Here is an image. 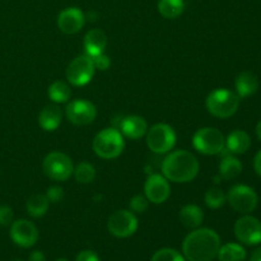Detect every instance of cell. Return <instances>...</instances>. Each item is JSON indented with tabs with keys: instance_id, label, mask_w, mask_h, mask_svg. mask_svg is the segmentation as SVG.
<instances>
[{
	"instance_id": "cell-9",
	"label": "cell",
	"mask_w": 261,
	"mask_h": 261,
	"mask_svg": "<svg viewBox=\"0 0 261 261\" xmlns=\"http://www.w3.org/2000/svg\"><path fill=\"white\" fill-rule=\"evenodd\" d=\"M227 201L232 209L241 214H249L254 212L257 206V195L250 186L234 185L229 189Z\"/></svg>"
},
{
	"instance_id": "cell-21",
	"label": "cell",
	"mask_w": 261,
	"mask_h": 261,
	"mask_svg": "<svg viewBox=\"0 0 261 261\" xmlns=\"http://www.w3.org/2000/svg\"><path fill=\"white\" fill-rule=\"evenodd\" d=\"M234 86H236L237 96L240 98H245V97L251 96V94H254L257 91L259 82H257L255 74L250 73V71H244V73H241L236 78Z\"/></svg>"
},
{
	"instance_id": "cell-10",
	"label": "cell",
	"mask_w": 261,
	"mask_h": 261,
	"mask_svg": "<svg viewBox=\"0 0 261 261\" xmlns=\"http://www.w3.org/2000/svg\"><path fill=\"white\" fill-rule=\"evenodd\" d=\"M107 229L110 233L119 239H126L134 234L138 229V219L130 211H116L107 221Z\"/></svg>"
},
{
	"instance_id": "cell-28",
	"label": "cell",
	"mask_w": 261,
	"mask_h": 261,
	"mask_svg": "<svg viewBox=\"0 0 261 261\" xmlns=\"http://www.w3.org/2000/svg\"><path fill=\"white\" fill-rule=\"evenodd\" d=\"M227 200V195L221 190L219 188H211L206 190L205 195H204V201H205L206 206L211 209H218L224 205Z\"/></svg>"
},
{
	"instance_id": "cell-18",
	"label": "cell",
	"mask_w": 261,
	"mask_h": 261,
	"mask_svg": "<svg viewBox=\"0 0 261 261\" xmlns=\"http://www.w3.org/2000/svg\"><path fill=\"white\" fill-rule=\"evenodd\" d=\"M61 110L56 105H48L38 115V124L46 132H54L61 124Z\"/></svg>"
},
{
	"instance_id": "cell-20",
	"label": "cell",
	"mask_w": 261,
	"mask_h": 261,
	"mask_svg": "<svg viewBox=\"0 0 261 261\" xmlns=\"http://www.w3.org/2000/svg\"><path fill=\"white\" fill-rule=\"evenodd\" d=\"M251 139L249 134L242 130H234L226 139V148L232 154H244L250 149Z\"/></svg>"
},
{
	"instance_id": "cell-19",
	"label": "cell",
	"mask_w": 261,
	"mask_h": 261,
	"mask_svg": "<svg viewBox=\"0 0 261 261\" xmlns=\"http://www.w3.org/2000/svg\"><path fill=\"white\" fill-rule=\"evenodd\" d=\"M221 153H223V158L219 163V176H221V178L233 180V178L239 177L242 172V163L240 162V160L233 157L229 150L228 153H224L223 150Z\"/></svg>"
},
{
	"instance_id": "cell-8",
	"label": "cell",
	"mask_w": 261,
	"mask_h": 261,
	"mask_svg": "<svg viewBox=\"0 0 261 261\" xmlns=\"http://www.w3.org/2000/svg\"><path fill=\"white\" fill-rule=\"evenodd\" d=\"M94 64L87 54L76 56L66 69V79L74 87H83L92 81L94 75Z\"/></svg>"
},
{
	"instance_id": "cell-24",
	"label": "cell",
	"mask_w": 261,
	"mask_h": 261,
	"mask_svg": "<svg viewBox=\"0 0 261 261\" xmlns=\"http://www.w3.org/2000/svg\"><path fill=\"white\" fill-rule=\"evenodd\" d=\"M158 12L166 19H175L180 17L185 9L184 0H160L158 2Z\"/></svg>"
},
{
	"instance_id": "cell-34",
	"label": "cell",
	"mask_w": 261,
	"mask_h": 261,
	"mask_svg": "<svg viewBox=\"0 0 261 261\" xmlns=\"http://www.w3.org/2000/svg\"><path fill=\"white\" fill-rule=\"evenodd\" d=\"M75 261H101V260H99L98 255H97L96 252L91 251V250H84V251L79 252Z\"/></svg>"
},
{
	"instance_id": "cell-16",
	"label": "cell",
	"mask_w": 261,
	"mask_h": 261,
	"mask_svg": "<svg viewBox=\"0 0 261 261\" xmlns=\"http://www.w3.org/2000/svg\"><path fill=\"white\" fill-rule=\"evenodd\" d=\"M117 130H120V133L129 139L137 140L147 134L148 124L144 117L132 115V116L122 117Z\"/></svg>"
},
{
	"instance_id": "cell-12",
	"label": "cell",
	"mask_w": 261,
	"mask_h": 261,
	"mask_svg": "<svg viewBox=\"0 0 261 261\" xmlns=\"http://www.w3.org/2000/svg\"><path fill=\"white\" fill-rule=\"evenodd\" d=\"M65 115L71 124L84 126L94 121L97 116V110L92 102L86 101V99H74L69 102L66 106Z\"/></svg>"
},
{
	"instance_id": "cell-26",
	"label": "cell",
	"mask_w": 261,
	"mask_h": 261,
	"mask_svg": "<svg viewBox=\"0 0 261 261\" xmlns=\"http://www.w3.org/2000/svg\"><path fill=\"white\" fill-rule=\"evenodd\" d=\"M70 88L68 84L63 81H56L48 87V97L55 103H64L70 98Z\"/></svg>"
},
{
	"instance_id": "cell-5",
	"label": "cell",
	"mask_w": 261,
	"mask_h": 261,
	"mask_svg": "<svg viewBox=\"0 0 261 261\" xmlns=\"http://www.w3.org/2000/svg\"><path fill=\"white\" fill-rule=\"evenodd\" d=\"M193 145L203 154L214 155L219 154L226 148V139L216 127H203L194 134Z\"/></svg>"
},
{
	"instance_id": "cell-14",
	"label": "cell",
	"mask_w": 261,
	"mask_h": 261,
	"mask_svg": "<svg viewBox=\"0 0 261 261\" xmlns=\"http://www.w3.org/2000/svg\"><path fill=\"white\" fill-rule=\"evenodd\" d=\"M171 188L168 180L160 173L148 176L144 184V195L153 204H162L170 198Z\"/></svg>"
},
{
	"instance_id": "cell-30",
	"label": "cell",
	"mask_w": 261,
	"mask_h": 261,
	"mask_svg": "<svg viewBox=\"0 0 261 261\" xmlns=\"http://www.w3.org/2000/svg\"><path fill=\"white\" fill-rule=\"evenodd\" d=\"M148 205H149V200L147 199V196L140 195V194L133 196L129 201V206L133 213H144L148 209Z\"/></svg>"
},
{
	"instance_id": "cell-13",
	"label": "cell",
	"mask_w": 261,
	"mask_h": 261,
	"mask_svg": "<svg viewBox=\"0 0 261 261\" xmlns=\"http://www.w3.org/2000/svg\"><path fill=\"white\" fill-rule=\"evenodd\" d=\"M10 239L20 247H32L38 241V229L27 219H18L10 226Z\"/></svg>"
},
{
	"instance_id": "cell-29",
	"label": "cell",
	"mask_w": 261,
	"mask_h": 261,
	"mask_svg": "<svg viewBox=\"0 0 261 261\" xmlns=\"http://www.w3.org/2000/svg\"><path fill=\"white\" fill-rule=\"evenodd\" d=\"M150 261H185L182 255L175 249H161L152 256Z\"/></svg>"
},
{
	"instance_id": "cell-17",
	"label": "cell",
	"mask_w": 261,
	"mask_h": 261,
	"mask_svg": "<svg viewBox=\"0 0 261 261\" xmlns=\"http://www.w3.org/2000/svg\"><path fill=\"white\" fill-rule=\"evenodd\" d=\"M106 46L107 37L103 31L94 28V30L87 32L86 37H84V50H86L87 55L91 58L99 55V54L105 53Z\"/></svg>"
},
{
	"instance_id": "cell-1",
	"label": "cell",
	"mask_w": 261,
	"mask_h": 261,
	"mask_svg": "<svg viewBox=\"0 0 261 261\" xmlns=\"http://www.w3.org/2000/svg\"><path fill=\"white\" fill-rule=\"evenodd\" d=\"M221 247L218 233L211 228H196L182 242L184 257L188 261H212Z\"/></svg>"
},
{
	"instance_id": "cell-31",
	"label": "cell",
	"mask_w": 261,
	"mask_h": 261,
	"mask_svg": "<svg viewBox=\"0 0 261 261\" xmlns=\"http://www.w3.org/2000/svg\"><path fill=\"white\" fill-rule=\"evenodd\" d=\"M13 211L10 206L0 205V227H7L13 223Z\"/></svg>"
},
{
	"instance_id": "cell-11",
	"label": "cell",
	"mask_w": 261,
	"mask_h": 261,
	"mask_svg": "<svg viewBox=\"0 0 261 261\" xmlns=\"http://www.w3.org/2000/svg\"><path fill=\"white\" fill-rule=\"evenodd\" d=\"M234 234L244 245H257L261 242V222L251 216H244L234 223Z\"/></svg>"
},
{
	"instance_id": "cell-15",
	"label": "cell",
	"mask_w": 261,
	"mask_h": 261,
	"mask_svg": "<svg viewBox=\"0 0 261 261\" xmlns=\"http://www.w3.org/2000/svg\"><path fill=\"white\" fill-rule=\"evenodd\" d=\"M86 15L78 8H66L58 15L59 30L66 35H74L83 28Z\"/></svg>"
},
{
	"instance_id": "cell-2",
	"label": "cell",
	"mask_w": 261,
	"mask_h": 261,
	"mask_svg": "<svg viewBox=\"0 0 261 261\" xmlns=\"http://www.w3.org/2000/svg\"><path fill=\"white\" fill-rule=\"evenodd\" d=\"M162 173L172 182H190L199 173V161L188 150H175L163 160Z\"/></svg>"
},
{
	"instance_id": "cell-4",
	"label": "cell",
	"mask_w": 261,
	"mask_h": 261,
	"mask_svg": "<svg viewBox=\"0 0 261 261\" xmlns=\"http://www.w3.org/2000/svg\"><path fill=\"white\" fill-rule=\"evenodd\" d=\"M124 137L116 127H107L99 132L93 139V150L103 160H114L122 153Z\"/></svg>"
},
{
	"instance_id": "cell-38",
	"label": "cell",
	"mask_w": 261,
	"mask_h": 261,
	"mask_svg": "<svg viewBox=\"0 0 261 261\" xmlns=\"http://www.w3.org/2000/svg\"><path fill=\"white\" fill-rule=\"evenodd\" d=\"M256 135H257V138L261 140V120L259 121V124L256 125Z\"/></svg>"
},
{
	"instance_id": "cell-6",
	"label": "cell",
	"mask_w": 261,
	"mask_h": 261,
	"mask_svg": "<svg viewBox=\"0 0 261 261\" xmlns=\"http://www.w3.org/2000/svg\"><path fill=\"white\" fill-rule=\"evenodd\" d=\"M176 144V133L170 125L155 124L147 132V145L153 153L166 154Z\"/></svg>"
},
{
	"instance_id": "cell-33",
	"label": "cell",
	"mask_w": 261,
	"mask_h": 261,
	"mask_svg": "<svg viewBox=\"0 0 261 261\" xmlns=\"http://www.w3.org/2000/svg\"><path fill=\"white\" fill-rule=\"evenodd\" d=\"M92 60H93L94 68L99 69V70H107L110 68V65H111V61H110L109 56L105 55V53L93 56Z\"/></svg>"
},
{
	"instance_id": "cell-7",
	"label": "cell",
	"mask_w": 261,
	"mask_h": 261,
	"mask_svg": "<svg viewBox=\"0 0 261 261\" xmlns=\"http://www.w3.org/2000/svg\"><path fill=\"white\" fill-rule=\"evenodd\" d=\"M42 170L47 177L55 181H66L74 171L70 157L63 152H51L43 158Z\"/></svg>"
},
{
	"instance_id": "cell-39",
	"label": "cell",
	"mask_w": 261,
	"mask_h": 261,
	"mask_svg": "<svg viewBox=\"0 0 261 261\" xmlns=\"http://www.w3.org/2000/svg\"><path fill=\"white\" fill-rule=\"evenodd\" d=\"M91 17V20L92 22H93V20H96V17H97V14L94 12H91V13H88V18Z\"/></svg>"
},
{
	"instance_id": "cell-3",
	"label": "cell",
	"mask_w": 261,
	"mask_h": 261,
	"mask_svg": "<svg viewBox=\"0 0 261 261\" xmlns=\"http://www.w3.org/2000/svg\"><path fill=\"white\" fill-rule=\"evenodd\" d=\"M205 105L209 114L219 119H228L239 110L240 97L229 89L219 88L209 93Z\"/></svg>"
},
{
	"instance_id": "cell-32",
	"label": "cell",
	"mask_w": 261,
	"mask_h": 261,
	"mask_svg": "<svg viewBox=\"0 0 261 261\" xmlns=\"http://www.w3.org/2000/svg\"><path fill=\"white\" fill-rule=\"evenodd\" d=\"M45 195L47 196L50 203H60L64 199V190L60 186H51L50 189H47V193Z\"/></svg>"
},
{
	"instance_id": "cell-27",
	"label": "cell",
	"mask_w": 261,
	"mask_h": 261,
	"mask_svg": "<svg viewBox=\"0 0 261 261\" xmlns=\"http://www.w3.org/2000/svg\"><path fill=\"white\" fill-rule=\"evenodd\" d=\"M74 177L79 184H91L96 178V168L88 162H81L73 171Z\"/></svg>"
},
{
	"instance_id": "cell-36",
	"label": "cell",
	"mask_w": 261,
	"mask_h": 261,
	"mask_svg": "<svg viewBox=\"0 0 261 261\" xmlns=\"http://www.w3.org/2000/svg\"><path fill=\"white\" fill-rule=\"evenodd\" d=\"M254 168L255 171H256L257 175L261 177V150L259 153H257L256 155H255L254 158Z\"/></svg>"
},
{
	"instance_id": "cell-23",
	"label": "cell",
	"mask_w": 261,
	"mask_h": 261,
	"mask_svg": "<svg viewBox=\"0 0 261 261\" xmlns=\"http://www.w3.org/2000/svg\"><path fill=\"white\" fill-rule=\"evenodd\" d=\"M48 205H50V201H48L47 196L45 194H35V195L31 196L27 200L25 209H27V213L31 217H33V218H41V217H43L46 214Z\"/></svg>"
},
{
	"instance_id": "cell-25",
	"label": "cell",
	"mask_w": 261,
	"mask_h": 261,
	"mask_svg": "<svg viewBox=\"0 0 261 261\" xmlns=\"http://www.w3.org/2000/svg\"><path fill=\"white\" fill-rule=\"evenodd\" d=\"M217 256H218L219 261H245V259H246V250L241 245L229 242V244L219 247Z\"/></svg>"
},
{
	"instance_id": "cell-37",
	"label": "cell",
	"mask_w": 261,
	"mask_h": 261,
	"mask_svg": "<svg viewBox=\"0 0 261 261\" xmlns=\"http://www.w3.org/2000/svg\"><path fill=\"white\" fill-rule=\"evenodd\" d=\"M250 261H261V247L252 252L251 257H250Z\"/></svg>"
},
{
	"instance_id": "cell-40",
	"label": "cell",
	"mask_w": 261,
	"mask_h": 261,
	"mask_svg": "<svg viewBox=\"0 0 261 261\" xmlns=\"http://www.w3.org/2000/svg\"><path fill=\"white\" fill-rule=\"evenodd\" d=\"M55 261H69V260H66V259H58V260H55Z\"/></svg>"
},
{
	"instance_id": "cell-22",
	"label": "cell",
	"mask_w": 261,
	"mask_h": 261,
	"mask_svg": "<svg viewBox=\"0 0 261 261\" xmlns=\"http://www.w3.org/2000/svg\"><path fill=\"white\" fill-rule=\"evenodd\" d=\"M204 213L198 205L188 204L180 211V222L189 229H196L203 223Z\"/></svg>"
},
{
	"instance_id": "cell-35",
	"label": "cell",
	"mask_w": 261,
	"mask_h": 261,
	"mask_svg": "<svg viewBox=\"0 0 261 261\" xmlns=\"http://www.w3.org/2000/svg\"><path fill=\"white\" fill-rule=\"evenodd\" d=\"M28 261H46L45 255L41 251H33L28 257Z\"/></svg>"
}]
</instances>
